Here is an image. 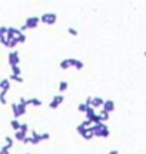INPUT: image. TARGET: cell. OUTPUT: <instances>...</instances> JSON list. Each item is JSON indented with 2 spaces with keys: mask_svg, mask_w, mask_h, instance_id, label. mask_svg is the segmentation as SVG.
I'll use <instances>...</instances> for the list:
<instances>
[{
  "mask_svg": "<svg viewBox=\"0 0 146 154\" xmlns=\"http://www.w3.org/2000/svg\"><path fill=\"white\" fill-rule=\"evenodd\" d=\"M39 22H42L47 26H53L57 22V16H56V13H45L43 16L39 17Z\"/></svg>",
  "mask_w": 146,
  "mask_h": 154,
  "instance_id": "6da1fadb",
  "label": "cell"
},
{
  "mask_svg": "<svg viewBox=\"0 0 146 154\" xmlns=\"http://www.w3.org/2000/svg\"><path fill=\"white\" fill-rule=\"evenodd\" d=\"M9 64H10V67L20 64V54H19L17 50H13V52L9 53Z\"/></svg>",
  "mask_w": 146,
  "mask_h": 154,
  "instance_id": "7a4b0ae2",
  "label": "cell"
},
{
  "mask_svg": "<svg viewBox=\"0 0 146 154\" xmlns=\"http://www.w3.org/2000/svg\"><path fill=\"white\" fill-rule=\"evenodd\" d=\"M39 17H27L26 19V23H25V26H26V29L29 30V29H36L37 26H39Z\"/></svg>",
  "mask_w": 146,
  "mask_h": 154,
  "instance_id": "3957f363",
  "label": "cell"
},
{
  "mask_svg": "<svg viewBox=\"0 0 146 154\" xmlns=\"http://www.w3.org/2000/svg\"><path fill=\"white\" fill-rule=\"evenodd\" d=\"M102 110H103V111H106L107 114H110V113L115 110V101H113L112 98L105 100V101H103V106H102Z\"/></svg>",
  "mask_w": 146,
  "mask_h": 154,
  "instance_id": "277c9868",
  "label": "cell"
},
{
  "mask_svg": "<svg viewBox=\"0 0 146 154\" xmlns=\"http://www.w3.org/2000/svg\"><path fill=\"white\" fill-rule=\"evenodd\" d=\"M67 61H69V66H70V67H75V69H77V70H82V69L85 67V63H83L82 60H77V59H67Z\"/></svg>",
  "mask_w": 146,
  "mask_h": 154,
  "instance_id": "5b68a950",
  "label": "cell"
},
{
  "mask_svg": "<svg viewBox=\"0 0 146 154\" xmlns=\"http://www.w3.org/2000/svg\"><path fill=\"white\" fill-rule=\"evenodd\" d=\"M103 98L102 97H92V103H90V107L92 108H97V107H102L103 106Z\"/></svg>",
  "mask_w": 146,
  "mask_h": 154,
  "instance_id": "8992f818",
  "label": "cell"
},
{
  "mask_svg": "<svg viewBox=\"0 0 146 154\" xmlns=\"http://www.w3.org/2000/svg\"><path fill=\"white\" fill-rule=\"evenodd\" d=\"M0 89H2V91H9L10 90V81L7 79H3L2 81H0Z\"/></svg>",
  "mask_w": 146,
  "mask_h": 154,
  "instance_id": "52a82bcc",
  "label": "cell"
},
{
  "mask_svg": "<svg viewBox=\"0 0 146 154\" xmlns=\"http://www.w3.org/2000/svg\"><path fill=\"white\" fill-rule=\"evenodd\" d=\"M32 144H39L42 140H40V134L36 131V130H32Z\"/></svg>",
  "mask_w": 146,
  "mask_h": 154,
  "instance_id": "ba28073f",
  "label": "cell"
},
{
  "mask_svg": "<svg viewBox=\"0 0 146 154\" xmlns=\"http://www.w3.org/2000/svg\"><path fill=\"white\" fill-rule=\"evenodd\" d=\"M16 108H17V113H19V117L20 116H25L26 111H27V107L25 104H20V103H16Z\"/></svg>",
  "mask_w": 146,
  "mask_h": 154,
  "instance_id": "9c48e42d",
  "label": "cell"
},
{
  "mask_svg": "<svg viewBox=\"0 0 146 154\" xmlns=\"http://www.w3.org/2000/svg\"><path fill=\"white\" fill-rule=\"evenodd\" d=\"M26 135H27V133H23V131H20V130H19V131H15V138H16L17 141H20V143L25 140Z\"/></svg>",
  "mask_w": 146,
  "mask_h": 154,
  "instance_id": "30bf717a",
  "label": "cell"
},
{
  "mask_svg": "<svg viewBox=\"0 0 146 154\" xmlns=\"http://www.w3.org/2000/svg\"><path fill=\"white\" fill-rule=\"evenodd\" d=\"M52 101H53V103H56L57 106H60V104H62V103L65 101V96H63V94H59V96H55Z\"/></svg>",
  "mask_w": 146,
  "mask_h": 154,
  "instance_id": "8fae6325",
  "label": "cell"
},
{
  "mask_svg": "<svg viewBox=\"0 0 146 154\" xmlns=\"http://www.w3.org/2000/svg\"><path fill=\"white\" fill-rule=\"evenodd\" d=\"M7 80L9 81H16V83H23V77L22 76H13V74H10Z\"/></svg>",
  "mask_w": 146,
  "mask_h": 154,
  "instance_id": "7c38bea8",
  "label": "cell"
},
{
  "mask_svg": "<svg viewBox=\"0 0 146 154\" xmlns=\"http://www.w3.org/2000/svg\"><path fill=\"white\" fill-rule=\"evenodd\" d=\"M67 87H69V83H67V81L62 80V81L59 83V91H60V93L66 91V90H67Z\"/></svg>",
  "mask_w": 146,
  "mask_h": 154,
  "instance_id": "4fadbf2b",
  "label": "cell"
},
{
  "mask_svg": "<svg viewBox=\"0 0 146 154\" xmlns=\"http://www.w3.org/2000/svg\"><path fill=\"white\" fill-rule=\"evenodd\" d=\"M85 114H86V117H87V120H90L96 113H95V108H92V107H87L86 108V111H85Z\"/></svg>",
  "mask_w": 146,
  "mask_h": 154,
  "instance_id": "5bb4252c",
  "label": "cell"
},
{
  "mask_svg": "<svg viewBox=\"0 0 146 154\" xmlns=\"http://www.w3.org/2000/svg\"><path fill=\"white\" fill-rule=\"evenodd\" d=\"M20 121L19 120H12V123H10V126H12V128L15 130V131H19V128H20Z\"/></svg>",
  "mask_w": 146,
  "mask_h": 154,
  "instance_id": "9a60e30c",
  "label": "cell"
},
{
  "mask_svg": "<svg viewBox=\"0 0 146 154\" xmlns=\"http://www.w3.org/2000/svg\"><path fill=\"white\" fill-rule=\"evenodd\" d=\"M12 74H13V76H20V74H22L20 66H13V67H12Z\"/></svg>",
  "mask_w": 146,
  "mask_h": 154,
  "instance_id": "2e32d148",
  "label": "cell"
},
{
  "mask_svg": "<svg viewBox=\"0 0 146 154\" xmlns=\"http://www.w3.org/2000/svg\"><path fill=\"white\" fill-rule=\"evenodd\" d=\"M30 104L35 106V107H40V106H42V101H40L37 97H32V98H30Z\"/></svg>",
  "mask_w": 146,
  "mask_h": 154,
  "instance_id": "e0dca14e",
  "label": "cell"
},
{
  "mask_svg": "<svg viewBox=\"0 0 146 154\" xmlns=\"http://www.w3.org/2000/svg\"><path fill=\"white\" fill-rule=\"evenodd\" d=\"M90 121H92V123H93V124H100V123H103V121H102V118H100V116H99V114H95V116H93V117H92V118H90Z\"/></svg>",
  "mask_w": 146,
  "mask_h": 154,
  "instance_id": "ac0fdd59",
  "label": "cell"
},
{
  "mask_svg": "<svg viewBox=\"0 0 146 154\" xmlns=\"http://www.w3.org/2000/svg\"><path fill=\"white\" fill-rule=\"evenodd\" d=\"M5 141H6V147L10 150V148L13 147V138L9 137V135H6V137H5Z\"/></svg>",
  "mask_w": 146,
  "mask_h": 154,
  "instance_id": "d6986e66",
  "label": "cell"
},
{
  "mask_svg": "<svg viewBox=\"0 0 146 154\" xmlns=\"http://www.w3.org/2000/svg\"><path fill=\"white\" fill-rule=\"evenodd\" d=\"M76 131H77V134H80V135H83L86 131H87V128H85L82 124H77V127H76Z\"/></svg>",
  "mask_w": 146,
  "mask_h": 154,
  "instance_id": "ffe728a7",
  "label": "cell"
},
{
  "mask_svg": "<svg viewBox=\"0 0 146 154\" xmlns=\"http://www.w3.org/2000/svg\"><path fill=\"white\" fill-rule=\"evenodd\" d=\"M16 40H17V43H20V44L25 43V42H26V34H25V33H20L19 36H16Z\"/></svg>",
  "mask_w": 146,
  "mask_h": 154,
  "instance_id": "44dd1931",
  "label": "cell"
},
{
  "mask_svg": "<svg viewBox=\"0 0 146 154\" xmlns=\"http://www.w3.org/2000/svg\"><path fill=\"white\" fill-rule=\"evenodd\" d=\"M70 66H69V61H67V59H65V60H62L60 61V69L62 70H67Z\"/></svg>",
  "mask_w": 146,
  "mask_h": 154,
  "instance_id": "7402d4cb",
  "label": "cell"
},
{
  "mask_svg": "<svg viewBox=\"0 0 146 154\" xmlns=\"http://www.w3.org/2000/svg\"><path fill=\"white\" fill-rule=\"evenodd\" d=\"M99 116H100V118H102V121L105 123L106 120H109V116H110V114H107L106 111H103V110H100V113H99Z\"/></svg>",
  "mask_w": 146,
  "mask_h": 154,
  "instance_id": "603a6c76",
  "label": "cell"
},
{
  "mask_svg": "<svg viewBox=\"0 0 146 154\" xmlns=\"http://www.w3.org/2000/svg\"><path fill=\"white\" fill-rule=\"evenodd\" d=\"M6 91H0V103L2 104H7V100H6Z\"/></svg>",
  "mask_w": 146,
  "mask_h": 154,
  "instance_id": "cb8c5ba5",
  "label": "cell"
},
{
  "mask_svg": "<svg viewBox=\"0 0 146 154\" xmlns=\"http://www.w3.org/2000/svg\"><path fill=\"white\" fill-rule=\"evenodd\" d=\"M12 111H13L15 120H17L19 118V113H17V108H16V103H12Z\"/></svg>",
  "mask_w": 146,
  "mask_h": 154,
  "instance_id": "d4e9b609",
  "label": "cell"
},
{
  "mask_svg": "<svg viewBox=\"0 0 146 154\" xmlns=\"http://www.w3.org/2000/svg\"><path fill=\"white\" fill-rule=\"evenodd\" d=\"M17 44H19V43H17V40H16V37H15L13 40H10V42H9L7 47H9V49H15V47H16Z\"/></svg>",
  "mask_w": 146,
  "mask_h": 154,
  "instance_id": "484cf974",
  "label": "cell"
},
{
  "mask_svg": "<svg viewBox=\"0 0 146 154\" xmlns=\"http://www.w3.org/2000/svg\"><path fill=\"white\" fill-rule=\"evenodd\" d=\"M19 130H20V131H23V133H27V131H29V124H27V123H22Z\"/></svg>",
  "mask_w": 146,
  "mask_h": 154,
  "instance_id": "4316f807",
  "label": "cell"
},
{
  "mask_svg": "<svg viewBox=\"0 0 146 154\" xmlns=\"http://www.w3.org/2000/svg\"><path fill=\"white\" fill-rule=\"evenodd\" d=\"M82 137H83L85 140H90V138H93V134L90 133V128H87V131H86V133H85Z\"/></svg>",
  "mask_w": 146,
  "mask_h": 154,
  "instance_id": "83f0119b",
  "label": "cell"
},
{
  "mask_svg": "<svg viewBox=\"0 0 146 154\" xmlns=\"http://www.w3.org/2000/svg\"><path fill=\"white\" fill-rule=\"evenodd\" d=\"M67 33H69L70 36H75V37L79 34V33H77V30H76V29H73V27H69V29H67Z\"/></svg>",
  "mask_w": 146,
  "mask_h": 154,
  "instance_id": "f1b7e54d",
  "label": "cell"
},
{
  "mask_svg": "<svg viewBox=\"0 0 146 154\" xmlns=\"http://www.w3.org/2000/svg\"><path fill=\"white\" fill-rule=\"evenodd\" d=\"M86 108H87V106H85L83 103H80V104L77 106V111H80V113H85V111H86Z\"/></svg>",
  "mask_w": 146,
  "mask_h": 154,
  "instance_id": "f546056e",
  "label": "cell"
},
{
  "mask_svg": "<svg viewBox=\"0 0 146 154\" xmlns=\"http://www.w3.org/2000/svg\"><path fill=\"white\" fill-rule=\"evenodd\" d=\"M109 135H110V131H109V128H107V127H105V128H103V131H102V137H103V138H106V137H109Z\"/></svg>",
  "mask_w": 146,
  "mask_h": 154,
  "instance_id": "4dcf8cb0",
  "label": "cell"
},
{
  "mask_svg": "<svg viewBox=\"0 0 146 154\" xmlns=\"http://www.w3.org/2000/svg\"><path fill=\"white\" fill-rule=\"evenodd\" d=\"M82 126H83L85 128H89V127L92 126V121H90V120H85V121L82 123Z\"/></svg>",
  "mask_w": 146,
  "mask_h": 154,
  "instance_id": "1f68e13d",
  "label": "cell"
},
{
  "mask_svg": "<svg viewBox=\"0 0 146 154\" xmlns=\"http://www.w3.org/2000/svg\"><path fill=\"white\" fill-rule=\"evenodd\" d=\"M50 138V134L49 133H43V134H40V140L43 141V140H49Z\"/></svg>",
  "mask_w": 146,
  "mask_h": 154,
  "instance_id": "d6a6232c",
  "label": "cell"
},
{
  "mask_svg": "<svg viewBox=\"0 0 146 154\" xmlns=\"http://www.w3.org/2000/svg\"><path fill=\"white\" fill-rule=\"evenodd\" d=\"M0 153H2V154H10V150H9L6 145H3V147H2V151H0Z\"/></svg>",
  "mask_w": 146,
  "mask_h": 154,
  "instance_id": "836d02e7",
  "label": "cell"
},
{
  "mask_svg": "<svg viewBox=\"0 0 146 154\" xmlns=\"http://www.w3.org/2000/svg\"><path fill=\"white\" fill-rule=\"evenodd\" d=\"M22 143H25V144H32V137L26 135V137H25V140H23Z\"/></svg>",
  "mask_w": 146,
  "mask_h": 154,
  "instance_id": "e575fe53",
  "label": "cell"
},
{
  "mask_svg": "<svg viewBox=\"0 0 146 154\" xmlns=\"http://www.w3.org/2000/svg\"><path fill=\"white\" fill-rule=\"evenodd\" d=\"M90 103H92V97H87V98H86V101H85L83 104H85V106H87V107H90Z\"/></svg>",
  "mask_w": 146,
  "mask_h": 154,
  "instance_id": "d590c367",
  "label": "cell"
},
{
  "mask_svg": "<svg viewBox=\"0 0 146 154\" xmlns=\"http://www.w3.org/2000/svg\"><path fill=\"white\" fill-rule=\"evenodd\" d=\"M109 154H119V151L117 150H112V151H109Z\"/></svg>",
  "mask_w": 146,
  "mask_h": 154,
  "instance_id": "8d00e7d4",
  "label": "cell"
},
{
  "mask_svg": "<svg viewBox=\"0 0 146 154\" xmlns=\"http://www.w3.org/2000/svg\"><path fill=\"white\" fill-rule=\"evenodd\" d=\"M25 154H32V153H25Z\"/></svg>",
  "mask_w": 146,
  "mask_h": 154,
  "instance_id": "74e56055",
  "label": "cell"
},
{
  "mask_svg": "<svg viewBox=\"0 0 146 154\" xmlns=\"http://www.w3.org/2000/svg\"><path fill=\"white\" fill-rule=\"evenodd\" d=\"M0 154H2V153H0Z\"/></svg>",
  "mask_w": 146,
  "mask_h": 154,
  "instance_id": "f35d334b",
  "label": "cell"
}]
</instances>
